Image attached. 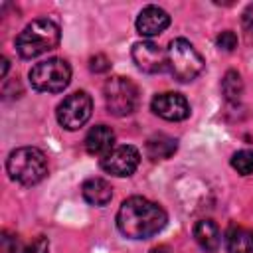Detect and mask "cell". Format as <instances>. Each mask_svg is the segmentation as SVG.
Segmentation results:
<instances>
[{
    "label": "cell",
    "instance_id": "obj_1",
    "mask_svg": "<svg viewBox=\"0 0 253 253\" xmlns=\"http://www.w3.org/2000/svg\"><path fill=\"white\" fill-rule=\"evenodd\" d=\"M168 215L152 200L142 196L126 198L117 211V227L128 239H148L162 231Z\"/></svg>",
    "mask_w": 253,
    "mask_h": 253
},
{
    "label": "cell",
    "instance_id": "obj_2",
    "mask_svg": "<svg viewBox=\"0 0 253 253\" xmlns=\"http://www.w3.org/2000/svg\"><path fill=\"white\" fill-rule=\"evenodd\" d=\"M61 38L59 26L53 20L47 18H38L32 20L16 38V51L24 59L38 57L45 51H51L57 47Z\"/></svg>",
    "mask_w": 253,
    "mask_h": 253
},
{
    "label": "cell",
    "instance_id": "obj_3",
    "mask_svg": "<svg viewBox=\"0 0 253 253\" xmlns=\"http://www.w3.org/2000/svg\"><path fill=\"white\" fill-rule=\"evenodd\" d=\"M6 172L14 182L22 186H34L45 178L47 158L36 146H22L8 154Z\"/></svg>",
    "mask_w": 253,
    "mask_h": 253
},
{
    "label": "cell",
    "instance_id": "obj_4",
    "mask_svg": "<svg viewBox=\"0 0 253 253\" xmlns=\"http://www.w3.org/2000/svg\"><path fill=\"white\" fill-rule=\"evenodd\" d=\"M166 59H168V69L172 77L180 83L194 81L204 71V65H206L202 53L184 38H176L170 42L166 49Z\"/></svg>",
    "mask_w": 253,
    "mask_h": 253
},
{
    "label": "cell",
    "instance_id": "obj_5",
    "mask_svg": "<svg viewBox=\"0 0 253 253\" xmlns=\"http://www.w3.org/2000/svg\"><path fill=\"white\" fill-rule=\"evenodd\" d=\"M71 81V67L65 59L49 57L30 69V83L42 93H61Z\"/></svg>",
    "mask_w": 253,
    "mask_h": 253
},
{
    "label": "cell",
    "instance_id": "obj_6",
    "mask_svg": "<svg viewBox=\"0 0 253 253\" xmlns=\"http://www.w3.org/2000/svg\"><path fill=\"white\" fill-rule=\"evenodd\" d=\"M105 103L107 111L115 117H128L138 109L140 97H138V87L121 75L109 77L105 83Z\"/></svg>",
    "mask_w": 253,
    "mask_h": 253
},
{
    "label": "cell",
    "instance_id": "obj_7",
    "mask_svg": "<svg viewBox=\"0 0 253 253\" xmlns=\"http://www.w3.org/2000/svg\"><path fill=\"white\" fill-rule=\"evenodd\" d=\"M93 111V101L85 91H75L71 95H67L59 105H57V123L67 128V130H77L81 128Z\"/></svg>",
    "mask_w": 253,
    "mask_h": 253
},
{
    "label": "cell",
    "instance_id": "obj_8",
    "mask_svg": "<svg viewBox=\"0 0 253 253\" xmlns=\"http://www.w3.org/2000/svg\"><path fill=\"white\" fill-rule=\"evenodd\" d=\"M138 162H140V152L130 144H121L101 158V168L107 174L125 178L138 168Z\"/></svg>",
    "mask_w": 253,
    "mask_h": 253
},
{
    "label": "cell",
    "instance_id": "obj_9",
    "mask_svg": "<svg viewBox=\"0 0 253 253\" xmlns=\"http://www.w3.org/2000/svg\"><path fill=\"white\" fill-rule=\"evenodd\" d=\"M132 61L136 63V67L144 73H160L168 67V59H166V51L156 45L154 42H136L132 45Z\"/></svg>",
    "mask_w": 253,
    "mask_h": 253
},
{
    "label": "cell",
    "instance_id": "obj_10",
    "mask_svg": "<svg viewBox=\"0 0 253 253\" xmlns=\"http://www.w3.org/2000/svg\"><path fill=\"white\" fill-rule=\"evenodd\" d=\"M150 109L154 115H158L164 121H184L190 117V103L186 101V97L172 91L158 93L152 99Z\"/></svg>",
    "mask_w": 253,
    "mask_h": 253
},
{
    "label": "cell",
    "instance_id": "obj_11",
    "mask_svg": "<svg viewBox=\"0 0 253 253\" xmlns=\"http://www.w3.org/2000/svg\"><path fill=\"white\" fill-rule=\"evenodd\" d=\"M170 26V16L166 10L158 8V6H146L140 10L138 18H136V32L144 38H152L162 34L166 28Z\"/></svg>",
    "mask_w": 253,
    "mask_h": 253
},
{
    "label": "cell",
    "instance_id": "obj_12",
    "mask_svg": "<svg viewBox=\"0 0 253 253\" xmlns=\"http://www.w3.org/2000/svg\"><path fill=\"white\" fill-rule=\"evenodd\" d=\"M115 148V132L107 125H95L85 136V150L93 156H105Z\"/></svg>",
    "mask_w": 253,
    "mask_h": 253
},
{
    "label": "cell",
    "instance_id": "obj_13",
    "mask_svg": "<svg viewBox=\"0 0 253 253\" xmlns=\"http://www.w3.org/2000/svg\"><path fill=\"white\" fill-rule=\"evenodd\" d=\"M81 194L91 206H107L113 198V188L105 178H89L83 182Z\"/></svg>",
    "mask_w": 253,
    "mask_h": 253
},
{
    "label": "cell",
    "instance_id": "obj_14",
    "mask_svg": "<svg viewBox=\"0 0 253 253\" xmlns=\"http://www.w3.org/2000/svg\"><path fill=\"white\" fill-rule=\"evenodd\" d=\"M219 227L211 219H200L194 225V239L206 253H215L219 247Z\"/></svg>",
    "mask_w": 253,
    "mask_h": 253
},
{
    "label": "cell",
    "instance_id": "obj_15",
    "mask_svg": "<svg viewBox=\"0 0 253 253\" xmlns=\"http://www.w3.org/2000/svg\"><path fill=\"white\" fill-rule=\"evenodd\" d=\"M225 247L229 253H253V229L233 225L225 235Z\"/></svg>",
    "mask_w": 253,
    "mask_h": 253
},
{
    "label": "cell",
    "instance_id": "obj_16",
    "mask_svg": "<svg viewBox=\"0 0 253 253\" xmlns=\"http://www.w3.org/2000/svg\"><path fill=\"white\" fill-rule=\"evenodd\" d=\"M176 148H178L176 138L168 134H154L146 142V156L150 160H166L176 152Z\"/></svg>",
    "mask_w": 253,
    "mask_h": 253
},
{
    "label": "cell",
    "instance_id": "obj_17",
    "mask_svg": "<svg viewBox=\"0 0 253 253\" xmlns=\"http://www.w3.org/2000/svg\"><path fill=\"white\" fill-rule=\"evenodd\" d=\"M221 93L227 101H239L243 93V81L241 75L235 69H229L221 79Z\"/></svg>",
    "mask_w": 253,
    "mask_h": 253
},
{
    "label": "cell",
    "instance_id": "obj_18",
    "mask_svg": "<svg viewBox=\"0 0 253 253\" xmlns=\"http://www.w3.org/2000/svg\"><path fill=\"white\" fill-rule=\"evenodd\" d=\"M231 166H233L241 176L253 174V150H237V152L231 156Z\"/></svg>",
    "mask_w": 253,
    "mask_h": 253
},
{
    "label": "cell",
    "instance_id": "obj_19",
    "mask_svg": "<svg viewBox=\"0 0 253 253\" xmlns=\"http://www.w3.org/2000/svg\"><path fill=\"white\" fill-rule=\"evenodd\" d=\"M22 245H20V239L8 231L2 233V239H0V253H22Z\"/></svg>",
    "mask_w": 253,
    "mask_h": 253
},
{
    "label": "cell",
    "instance_id": "obj_20",
    "mask_svg": "<svg viewBox=\"0 0 253 253\" xmlns=\"http://www.w3.org/2000/svg\"><path fill=\"white\" fill-rule=\"evenodd\" d=\"M215 42H217V47L223 49V51H233V49L237 47V36H235L231 30L221 32Z\"/></svg>",
    "mask_w": 253,
    "mask_h": 253
},
{
    "label": "cell",
    "instance_id": "obj_21",
    "mask_svg": "<svg viewBox=\"0 0 253 253\" xmlns=\"http://www.w3.org/2000/svg\"><path fill=\"white\" fill-rule=\"evenodd\" d=\"M47 249H49L47 239H45L43 235H40V237H36L30 245H26V247L22 249V253H47Z\"/></svg>",
    "mask_w": 253,
    "mask_h": 253
},
{
    "label": "cell",
    "instance_id": "obj_22",
    "mask_svg": "<svg viewBox=\"0 0 253 253\" xmlns=\"http://www.w3.org/2000/svg\"><path fill=\"white\" fill-rule=\"evenodd\" d=\"M109 67H111V61H109L105 55H101V53L89 59V69L95 71V73H103V71H107Z\"/></svg>",
    "mask_w": 253,
    "mask_h": 253
},
{
    "label": "cell",
    "instance_id": "obj_23",
    "mask_svg": "<svg viewBox=\"0 0 253 253\" xmlns=\"http://www.w3.org/2000/svg\"><path fill=\"white\" fill-rule=\"evenodd\" d=\"M243 26L253 34V4H249L243 12Z\"/></svg>",
    "mask_w": 253,
    "mask_h": 253
},
{
    "label": "cell",
    "instance_id": "obj_24",
    "mask_svg": "<svg viewBox=\"0 0 253 253\" xmlns=\"http://www.w3.org/2000/svg\"><path fill=\"white\" fill-rule=\"evenodd\" d=\"M150 253H170V247L168 245H158V247H152Z\"/></svg>",
    "mask_w": 253,
    "mask_h": 253
},
{
    "label": "cell",
    "instance_id": "obj_25",
    "mask_svg": "<svg viewBox=\"0 0 253 253\" xmlns=\"http://www.w3.org/2000/svg\"><path fill=\"white\" fill-rule=\"evenodd\" d=\"M6 73H8V59L2 57V77H6Z\"/></svg>",
    "mask_w": 253,
    "mask_h": 253
}]
</instances>
